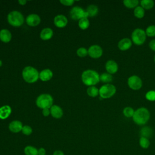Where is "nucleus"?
<instances>
[{"label": "nucleus", "instance_id": "f257e3e1", "mask_svg": "<svg viewBox=\"0 0 155 155\" xmlns=\"http://www.w3.org/2000/svg\"><path fill=\"white\" fill-rule=\"evenodd\" d=\"M133 120L134 123L139 125H145L150 118V113L149 110L145 107L137 108L134 113Z\"/></svg>", "mask_w": 155, "mask_h": 155}, {"label": "nucleus", "instance_id": "f03ea898", "mask_svg": "<svg viewBox=\"0 0 155 155\" xmlns=\"http://www.w3.org/2000/svg\"><path fill=\"white\" fill-rule=\"evenodd\" d=\"M99 76V73L94 70H87L82 74V81L86 85L94 86L100 81Z\"/></svg>", "mask_w": 155, "mask_h": 155}, {"label": "nucleus", "instance_id": "7ed1b4c3", "mask_svg": "<svg viewBox=\"0 0 155 155\" xmlns=\"http://www.w3.org/2000/svg\"><path fill=\"white\" fill-rule=\"evenodd\" d=\"M22 77L25 81L28 83H34L39 78V73L38 70L31 66L25 67L22 73Z\"/></svg>", "mask_w": 155, "mask_h": 155}, {"label": "nucleus", "instance_id": "20e7f679", "mask_svg": "<svg viewBox=\"0 0 155 155\" xmlns=\"http://www.w3.org/2000/svg\"><path fill=\"white\" fill-rule=\"evenodd\" d=\"M53 99L52 96L49 94H42L39 95L36 101V105L42 109L50 108L53 105Z\"/></svg>", "mask_w": 155, "mask_h": 155}, {"label": "nucleus", "instance_id": "39448f33", "mask_svg": "<svg viewBox=\"0 0 155 155\" xmlns=\"http://www.w3.org/2000/svg\"><path fill=\"white\" fill-rule=\"evenodd\" d=\"M146 38L147 35L145 31L142 28H137L133 31L131 36V40L135 45H141L145 42Z\"/></svg>", "mask_w": 155, "mask_h": 155}, {"label": "nucleus", "instance_id": "423d86ee", "mask_svg": "<svg viewBox=\"0 0 155 155\" xmlns=\"http://www.w3.org/2000/svg\"><path fill=\"white\" fill-rule=\"evenodd\" d=\"M99 92V94L102 99H109L115 94L116 88L111 84H105L101 87Z\"/></svg>", "mask_w": 155, "mask_h": 155}, {"label": "nucleus", "instance_id": "0eeeda50", "mask_svg": "<svg viewBox=\"0 0 155 155\" xmlns=\"http://www.w3.org/2000/svg\"><path fill=\"white\" fill-rule=\"evenodd\" d=\"M7 21L11 25L19 27L23 24L24 18L23 15L19 12L12 11L8 15Z\"/></svg>", "mask_w": 155, "mask_h": 155}, {"label": "nucleus", "instance_id": "6e6552de", "mask_svg": "<svg viewBox=\"0 0 155 155\" xmlns=\"http://www.w3.org/2000/svg\"><path fill=\"white\" fill-rule=\"evenodd\" d=\"M70 14L71 18L74 20H79L82 18H87L88 17L87 12L78 6L73 7L70 10Z\"/></svg>", "mask_w": 155, "mask_h": 155}, {"label": "nucleus", "instance_id": "1a4fd4ad", "mask_svg": "<svg viewBox=\"0 0 155 155\" xmlns=\"http://www.w3.org/2000/svg\"><path fill=\"white\" fill-rule=\"evenodd\" d=\"M127 84L130 88L133 90H138L142 88V81L139 76L132 75L128 78Z\"/></svg>", "mask_w": 155, "mask_h": 155}, {"label": "nucleus", "instance_id": "9d476101", "mask_svg": "<svg viewBox=\"0 0 155 155\" xmlns=\"http://www.w3.org/2000/svg\"><path fill=\"white\" fill-rule=\"evenodd\" d=\"M102 48L98 45H93L88 50V54L91 58L94 59L100 58L102 55Z\"/></svg>", "mask_w": 155, "mask_h": 155}, {"label": "nucleus", "instance_id": "9b49d317", "mask_svg": "<svg viewBox=\"0 0 155 155\" xmlns=\"http://www.w3.org/2000/svg\"><path fill=\"white\" fill-rule=\"evenodd\" d=\"M132 43L133 42L130 38H124L119 41L117 44V47L120 50L126 51L131 48V47L132 46Z\"/></svg>", "mask_w": 155, "mask_h": 155}, {"label": "nucleus", "instance_id": "f8f14e48", "mask_svg": "<svg viewBox=\"0 0 155 155\" xmlns=\"http://www.w3.org/2000/svg\"><path fill=\"white\" fill-rule=\"evenodd\" d=\"M105 69L107 73L113 74L118 70V65L117 62L113 60H109L105 64Z\"/></svg>", "mask_w": 155, "mask_h": 155}, {"label": "nucleus", "instance_id": "ddd939ff", "mask_svg": "<svg viewBox=\"0 0 155 155\" xmlns=\"http://www.w3.org/2000/svg\"><path fill=\"white\" fill-rule=\"evenodd\" d=\"M40 22V17L36 14H30L26 18L27 24L31 27H35L39 25Z\"/></svg>", "mask_w": 155, "mask_h": 155}, {"label": "nucleus", "instance_id": "4468645a", "mask_svg": "<svg viewBox=\"0 0 155 155\" xmlns=\"http://www.w3.org/2000/svg\"><path fill=\"white\" fill-rule=\"evenodd\" d=\"M68 21L67 18L63 15H58L54 18V25L59 28H63L67 24Z\"/></svg>", "mask_w": 155, "mask_h": 155}, {"label": "nucleus", "instance_id": "2eb2a0df", "mask_svg": "<svg viewBox=\"0 0 155 155\" xmlns=\"http://www.w3.org/2000/svg\"><path fill=\"white\" fill-rule=\"evenodd\" d=\"M22 124L19 120H13L8 125V128L10 131L14 133H17L22 131Z\"/></svg>", "mask_w": 155, "mask_h": 155}, {"label": "nucleus", "instance_id": "dca6fc26", "mask_svg": "<svg viewBox=\"0 0 155 155\" xmlns=\"http://www.w3.org/2000/svg\"><path fill=\"white\" fill-rule=\"evenodd\" d=\"M50 113L53 117L56 119H59L63 115V111L59 106L54 105H52L50 108Z\"/></svg>", "mask_w": 155, "mask_h": 155}, {"label": "nucleus", "instance_id": "f3484780", "mask_svg": "<svg viewBox=\"0 0 155 155\" xmlns=\"http://www.w3.org/2000/svg\"><path fill=\"white\" fill-rule=\"evenodd\" d=\"M12 109L9 105H4L0 107V119H5L11 114Z\"/></svg>", "mask_w": 155, "mask_h": 155}, {"label": "nucleus", "instance_id": "a211bd4d", "mask_svg": "<svg viewBox=\"0 0 155 155\" xmlns=\"http://www.w3.org/2000/svg\"><path fill=\"white\" fill-rule=\"evenodd\" d=\"M53 76V73L50 69H44L39 73V78L42 81H49Z\"/></svg>", "mask_w": 155, "mask_h": 155}, {"label": "nucleus", "instance_id": "6ab92c4d", "mask_svg": "<svg viewBox=\"0 0 155 155\" xmlns=\"http://www.w3.org/2000/svg\"><path fill=\"white\" fill-rule=\"evenodd\" d=\"M12 39V34L9 30L2 29L0 31V39L4 42H8Z\"/></svg>", "mask_w": 155, "mask_h": 155}, {"label": "nucleus", "instance_id": "aec40b11", "mask_svg": "<svg viewBox=\"0 0 155 155\" xmlns=\"http://www.w3.org/2000/svg\"><path fill=\"white\" fill-rule=\"evenodd\" d=\"M53 34V30L50 28H45L42 30L40 33V38L42 40H48L51 39Z\"/></svg>", "mask_w": 155, "mask_h": 155}, {"label": "nucleus", "instance_id": "412c9836", "mask_svg": "<svg viewBox=\"0 0 155 155\" xmlns=\"http://www.w3.org/2000/svg\"><path fill=\"white\" fill-rule=\"evenodd\" d=\"M141 137H146V138H149L151 137L152 136L153 134V130L151 128L149 127H143V128H142V129L140 130V131Z\"/></svg>", "mask_w": 155, "mask_h": 155}, {"label": "nucleus", "instance_id": "4be33fe9", "mask_svg": "<svg viewBox=\"0 0 155 155\" xmlns=\"http://www.w3.org/2000/svg\"><path fill=\"white\" fill-rule=\"evenodd\" d=\"M25 155H38V149L31 145H27L24 149Z\"/></svg>", "mask_w": 155, "mask_h": 155}, {"label": "nucleus", "instance_id": "5701e85b", "mask_svg": "<svg viewBox=\"0 0 155 155\" xmlns=\"http://www.w3.org/2000/svg\"><path fill=\"white\" fill-rule=\"evenodd\" d=\"M98 7L94 4H91L89 6H88L86 12H87L88 16L90 17H93L97 15L98 13Z\"/></svg>", "mask_w": 155, "mask_h": 155}, {"label": "nucleus", "instance_id": "b1692460", "mask_svg": "<svg viewBox=\"0 0 155 155\" xmlns=\"http://www.w3.org/2000/svg\"><path fill=\"white\" fill-rule=\"evenodd\" d=\"M99 79L101 82L105 84H110L113 80L112 74L108 73H103L99 76Z\"/></svg>", "mask_w": 155, "mask_h": 155}, {"label": "nucleus", "instance_id": "393cba45", "mask_svg": "<svg viewBox=\"0 0 155 155\" xmlns=\"http://www.w3.org/2000/svg\"><path fill=\"white\" fill-rule=\"evenodd\" d=\"M140 6L144 10H150L154 5V2L153 0H142L140 1Z\"/></svg>", "mask_w": 155, "mask_h": 155}, {"label": "nucleus", "instance_id": "a878e982", "mask_svg": "<svg viewBox=\"0 0 155 155\" xmlns=\"http://www.w3.org/2000/svg\"><path fill=\"white\" fill-rule=\"evenodd\" d=\"M139 1L138 0H124L123 4L125 7L128 8H135L138 6Z\"/></svg>", "mask_w": 155, "mask_h": 155}, {"label": "nucleus", "instance_id": "bb28decb", "mask_svg": "<svg viewBox=\"0 0 155 155\" xmlns=\"http://www.w3.org/2000/svg\"><path fill=\"white\" fill-rule=\"evenodd\" d=\"M133 14L136 18L138 19H141L143 18L145 15V10L141 6L138 5L134 9Z\"/></svg>", "mask_w": 155, "mask_h": 155}, {"label": "nucleus", "instance_id": "cd10ccee", "mask_svg": "<svg viewBox=\"0 0 155 155\" xmlns=\"http://www.w3.org/2000/svg\"><path fill=\"white\" fill-rule=\"evenodd\" d=\"M87 93L89 96L92 97H95L99 94V89L94 86L89 87L87 90Z\"/></svg>", "mask_w": 155, "mask_h": 155}, {"label": "nucleus", "instance_id": "c85d7f7f", "mask_svg": "<svg viewBox=\"0 0 155 155\" xmlns=\"http://www.w3.org/2000/svg\"><path fill=\"white\" fill-rule=\"evenodd\" d=\"M79 27L82 29V30H85L88 28L90 25V22L88 19V18H82L79 20L78 22Z\"/></svg>", "mask_w": 155, "mask_h": 155}, {"label": "nucleus", "instance_id": "c756f323", "mask_svg": "<svg viewBox=\"0 0 155 155\" xmlns=\"http://www.w3.org/2000/svg\"><path fill=\"white\" fill-rule=\"evenodd\" d=\"M134 110L131 107H126L123 110V114L126 117H133Z\"/></svg>", "mask_w": 155, "mask_h": 155}, {"label": "nucleus", "instance_id": "7c9ffc66", "mask_svg": "<svg viewBox=\"0 0 155 155\" xmlns=\"http://www.w3.org/2000/svg\"><path fill=\"white\" fill-rule=\"evenodd\" d=\"M139 145L143 148H148L150 145V140L148 138L140 137L139 139Z\"/></svg>", "mask_w": 155, "mask_h": 155}, {"label": "nucleus", "instance_id": "2f4dec72", "mask_svg": "<svg viewBox=\"0 0 155 155\" xmlns=\"http://www.w3.org/2000/svg\"><path fill=\"white\" fill-rule=\"evenodd\" d=\"M146 35L148 37H154L155 36V25H151L148 26L145 30Z\"/></svg>", "mask_w": 155, "mask_h": 155}, {"label": "nucleus", "instance_id": "473e14b6", "mask_svg": "<svg viewBox=\"0 0 155 155\" xmlns=\"http://www.w3.org/2000/svg\"><path fill=\"white\" fill-rule=\"evenodd\" d=\"M145 98L149 101H155V91L150 90L145 94Z\"/></svg>", "mask_w": 155, "mask_h": 155}, {"label": "nucleus", "instance_id": "72a5a7b5", "mask_svg": "<svg viewBox=\"0 0 155 155\" xmlns=\"http://www.w3.org/2000/svg\"><path fill=\"white\" fill-rule=\"evenodd\" d=\"M76 53L78 56L83 58L88 54V50L84 47H81L78 49Z\"/></svg>", "mask_w": 155, "mask_h": 155}, {"label": "nucleus", "instance_id": "f704fd0d", "mask_svg": "<svg viewBox=\"0 0 155 155\" xmlns=\"http://www.w3.org/2000/svg\"><path fill=\"white\" fill-rule=\"evenodd\" d=\"M32 131L33 130L31 127L28 125H24L22 128V133L26 136L30 135L32 133Z\"/></svg>", "mask_w": 155, "mask_h": 155}, {"label": "nucleus", "instance_id": "c9c22d12", "mask_svg": "<svg viewBox=\"0 0 155 155\" xmlns=\"http://www.w3.org/2000/svg\"><path fill=\"white\" fill-rule=\"evenodd\" d=\"M60 2L64 5L70 6L74 3V1L73 0H61Z\"/></svg>", "mask_w": 155, "mask_h": 155}, {"label": "nucleus", "instance_id": "e433bc0d", "mask_svg": "<svg viewBox=\"0 0 155 155\" xmlns=\"http://www.w3.org/2000/svg\"><path fill=\"white\" fill-rule=\"evenodd\" d=\"M149 47L151 50L155 51V39H152L148 44Z\"/></svg>", "mask_w": 155, "mask_h": 155}, {"label": "nucleus", "instance_id": "4c0bfd02", "mask_svg": "<svg viewBox=\"0 0 155 155\" xmlns=\"http://www.w3.org/2000/svg\"><path fill=\"white\" fill-rule=\"evenodd\" d=\"M38 155H47L45 149L42 147L39 148L38 149Z\"/></svg>", "mask_w": 155, "mask_h": 155}, {"label": "nucleus", "instance_id": "58836bf2", "mask_svg": "<svg viewBox=\"0 0 155 155\" xmlns=\"http://www.w3.org/2000/svg\"><path fill=\"white\" fill-rule=\"evenodd\" d=\"M50 113V110H49V109L48 108H45V109H43L42 110V114L44 116H48Z\"/></svg>", "mask_w": 155, "mask_h": 155}, {"label": "nucleus", "instance_id": "ea45409f", "mask_svg": "<svg viewBox=\"0 0 155 155\" xmlns=\"http://www.w3.org/2000/svg\"><path fill=\"white\" fill-rule=\"evenodd\" d=\"M53 155H65L64 152L61 150H56L53 152Z\"/></svg>", "mask_w": 155, "mask_h": 155}, {"label": "nucleus", "instance_id": "a19ab883", "mask_svg": "<svg viewBox=\"0 0 155 155\" xmlns=\"http://www.w3.org/2000/svg\"><path fill=\"white\" fill-rule=\"evenodd\" d=\"M18 2H19V3L21 5H24V4L27 2L26 1H22H22H21V0H19Z\"/></svg>", "mask_w": 155, "mask_h": 155}, {"label": "nucleus", "instance_id": "79ce46f5", "mask_svg": "<svg viewBox=\"0 0 155 155\" xmlns=\"http://www.w3.org/2000/svg\"><path fill=\"white\" fill-rule=\"evenodd\" d=\"M2 65V61L0 60V67H1Z\"/></svg>", "mask_w": 155, "mask_h": 155}, {"label": "nucleus", "instance_id": "37998d69", "mask_svg": "<svg viewBox=\"0 0 155 155\" xmlns=\"http://www.w3.org/2000/svg\"><path fill=\"white\" fill-rule=\"evenodd\" d=\"M154 62H155V56H154Z\"/></svg>", "mask_w": 155, "mask_h": 155}]
</instances>
